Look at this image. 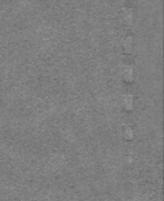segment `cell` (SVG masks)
Segmentation results:
<instances>
[{
  "instance_id": "cell-1",
  "label": "cell",
  "mask_w": 164,
  "mask_h": 201,
  "mask_svg": "<svg viewBox=\"0 0 164 201\" xmlns=\"http://www.w3.org/2000/svg\"><path fill=\"white\" fill-rule=\"evenodd\" d=\"M124 21H125V24H129V25H130L131 22H132V13H131V11H128V12H125V14H124Z\"/></svg>"
},
{
  "instance_id": "cell-2",
  "label": "cell",
  "mask_w": 164,
  "mask_h": 201,
  "mask_svg": "<svg viewBox=\"0 0 164 201\" xmlns=\"http://www.w3.org/2000/svg\"><path fill=\"white\" fill-rule=\"evenodd\" d=\"M123 45H124L125 51H131V39L130 38H127L123 40Z\"/></svg>"
}]
</instances>
